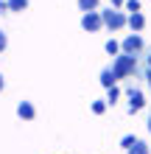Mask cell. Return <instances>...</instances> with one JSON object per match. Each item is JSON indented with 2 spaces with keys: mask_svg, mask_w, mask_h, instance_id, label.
Returning a JSON list of instances; mask_svg holds the SVG:
<instances>
[{
  "mask_svg": "<svg viewBox=\"0 0 151 154\" xmlns=\"http://www.w3.org/2000/svg\"><path fill=\"white\" fill-rule=\"evenodd\" d=\"M101 17H104V25L109 31H120L123 25H129V17L123 14V11H118V8H109V11H101Z\"/></svg>",
  "mask_w": 151,
  "mask_h": 154,
  "instance_id": "7a4b0ae2",
  "label": "cell"
},
{
  "mask_svg": "<svg viewBox=\"0 0 151 154\" xmlns=\"http://www.w3.org/2000/svg\"><path fill=\"white\" fill-rule=\"evenodd\" d=\"M134 143H137V137H134V134H126V137H123V140H120V146H123V149H126V151H129L131 146H134Z\"/></svg>",
  "mask_w": 151,
  "mask_h": 154,
  "instance_id": "5bb4252c",
  "label": "cell"
},
{
  "mask_svg": "<svg viewBox=\"0 0 151 154\" xmlns=\"http://www.w3.org/2000/svg\"><path fill=\"white\" fill-rule=\"evenodd\" d=\"M126 8L129 11H140V0H126Z\"/></svg>",
  "mask_w": 151,
  "mask_h": 154,
  "instance_id": "2e32d148",
  "label": "cell"
},
{
  "mask_svg": "<svg viewBox=\"0 0 151 154\" xmlns=\"http://www.w3.org/2000/svg\"><path fill=\"white\" fill-rule=\"evenodd\" d=\"M148 132H151V118H148Z\"/></svg>",
  "mask_w": 151,
  "mask_h": 154,
  "instance_id": "44dd1931",
  "label": "cell"
},
{
  "mask_svg": "<svg viewBox=\"0 0 151 154\" xmlns=\"http://www.w3.org/2000/svg\"><path fill=\"white\" fill-rule=\"evenodd\" d=\"M81 28L84 31H98V28H104V17H101V11H84V17H81Z\"/></svg>",
  "mask_w": 151,
  "mask_h": 154,
  "instance_id": "3957f363",
  "label": "cell"
},
{
  "mask_svg": "<svg viewBox=\"0 0 151 154\" xmlns=\"http://www.w3.org/2000/svg\"><path fill=\"white\" fill-rule=\"evenodd\" d=\"M28 0H8V11H25Z\"/></svg>",
  "mask_w": 151,
  "mask_h": 154,
  "instance_id": "9c48e42d",
  "label": "cell"
},
{
  "mask_svg": "<svg viewBox=\"0 0 151 154\" xmlns=\"http://www.w3.org/2000/svg\"><path fill=\"white\" fill-rule=\"evenodd\" d=\"M129 28L134 31V34L143 31V28H146V17L140 14V11H131V14H129Z\"/></svg>",
  "mask_w": 151,
  "mask_h": 154,
  "instance_id": "52a82bcc",
  "label": "cell"
},
{
  "mask_svg": "<svg viewBox=\"0 0 151 154\" xmlns=\"http://www.w3.org/2000/svg\"><path fill=\"white\" fill-rule=\"evenodd\" d=\"M148 67H151V53H148Z\"/></svg>",
  "mask_w": 151,
  "mask_h": 154,
  "instance_id": "7402d4cb",
  "label": "cell"
},
{
  "mask_svg": "<svg viewBox=\"0 0 151 154\" xmlns=\"http://www.w3.org/2000/svg\"><path fill=\"white\" fill-rule=\"evenodd\" d=\"M120 51L129 53V56H137V53L143 51V39H140V34H129V37L120 42Z\"/></svg>",
  "mask_w": 151,
  "mask_h": 154,
  "instance_id": "277c9868",
  "label": "cell"
},
{
  "mask_svg": "<svg viewBox=\"0 0 151 154\" xmlns=\"http://www.w3.org/2000/svg\"><path fill=\"white\" fill-rule=\"evenodd\" d=\"M112 70H115V76H118V79H129V76H134V70H137V56H129V53H120V56H115Z\"/></svg>",
  "mask_w": 151,
  "mask_h": 154,
  "instance_id": "6da1fadb",
  "label": "cell"
},
{
  "mask_svg": "<svg viewBox=\"0 0 151 154\" xmlns=\"http://www.w3.org/2000/svg\"><path fill=\"white\" fill-rule=\"evenodd\" d=\"M118 98H120V90L118 87H109V90H106V104H115Z\"/></svg>",
  "mask_w": 151,
  "mask_h": 154,
  "instance_id": "7c38bea8",
  "label": "cell"
},
{
  "mask_svg": "<svg viewBox=\"0 0 151 154\" xmlns=\"http://www.w3.org/2000/svg\"><path fill=\"white\" fill-rule=\"evenodd\" d=\"M0 90H3V76H0Z\"/></svg>",
  "mask_w": 151,
  "mask_h": 154,
  "instance_id": "ffe728a7",
  "label": "cell"
},
{
  "mask_svg": "<svg viewBox=\"0 0 151 154\" xmlns=\"http://www.w3.org/2000/svg\"><path fill=\"white\" fill-rule=\"evenodd\" d=\"M126 154H148V146H146L143 140H137V143H134V146H131Z\"/></svg>",
  "mask_w": 151,
  "mask_h": 154,
  "instance_id": "8fae6325",
  "label": "cell"
},
{
  "mask_svg": "<svg viewBox=\"0 0 151 154\" xmlns=\"http://www.w3.org/2000/svg\"><path fill=\"white\" fill-rule=\"evenodd\" d=\"M112 3V8H120V6H126V0H109Z\"/></svg>",
  "mask_w": 151,
  "mask_h": 154,
  "instance_id": "ac0fdd59",
  "label": "cell"
},
{
  "mask_svg": "<svg viewBox=\"0 0 151 154\" xmlns=\"http://www.w3.org/2000/svg\"><path fill=\"white\" fill-rule=\"evenodd\" d=\"M115 81H118V76H115V70L112 67H104L101 70V84L109 90V87H115Z\"/></svg>",
  "mask_w": 151,
  "mask_h": 154,
  "instance_id": "ba28073f",
  "label": "cell"
},
{
  "mask_svg": "<svg viewBox=\"0 0 151 154\" xmlns=\"http://www.w3.org/2000/svg\"><path fill=\"white\" fill-rule=\"evenodd\" d=\"M92 112H95V115H104V112H106V101H95V104H92Z\"/></svg>",
  "mask_w": 151,
  "mask_h": 154,
  "instance_id": "9a60e30c",
  "label": "cell"
},
{
  "mask_svg": "<svg viewBox=\"0 0 151 154\" xmlns=\"http://www.w3.org/2000/svg\"><path fill=\"white\" fill-rule=\"evenodd\" d=\"M81 11H98V0H78Z\"/></svg>",
  "mask_w": 151,
  "mask_h": 154,
  "instance_id": "30bf717a",
  "label": "cell"
},
{
  "mask_svg": "<svg viewBox=\"0 0 151 154\" xmlns=\"http://www.w3.org/2000/svg\"><path fill=\"white\" fill-rule=\"evenodd\" d=\"M126 93H129V112H131V115H134V112H140V109L146 106L143 93H140V90H134V87H129Z\"/></svg>",
  "mask_w": 151,
  "mask_h": 154,
  "instance_id": "5b68a950",
  "label": "cell"
},
{
  "mask_svg": "<svg viewBox=\"0 0 151 154\" xmlns=\"http://www.w3.org/2000/svg\"><path fill=\"white\" fill-rule=\"evenodd\" d=\"M8 11V0H0V14H6Z\"/></svg>",
  "mask_w": 151,
  "mask_h": 154,
  "instance_id": "e0dca14e",
  "label": "cell"
},
{
  "mask_svg": "<svg viewBox=\"0 0 151 154\" xmlns=\"http://www.w3.org/2000/svg\"><path fill=\"white\" fill-rule=\"evenodd\" d=\"M106 53H109V56H115V53H120V42L109 39V42H106Z\"/></svg>",
  "mask_w": 151,
  "mask_h": 154,
  "instance_id": "4fadbf2b",
  "label": "cell"
},
{
  "mask_svg": "<svg viewBox=\"0 0 151 154\" xmlns=\"http://www.w3.org/2000/svg\"><path fill=\"white\" fill-rule=\"evenodd\" d=\"M17 115H20L23 121H34L37 109H34V104H31V101H20V104H17Z\"/></svg>",
  "mask_w": 151,
  "mask_h": 154,
  "instance_id": "8992f818",
  "label": "cell"
},
{
  "mask_svg": "<svg viewBox=\"0 0 151 154\" xmlns=\"http://www.w3.org/2000/svg\"><path fill=\"white\" fill-rule=\"evenodd\" d=\"M6 42H8V39H6V34L0 31V51H6Z\"/></svg>",
  "mask_w": 151,
  "mask_h": 154,
  "instance_id": "d6986e66",
  "label": "cell"
}]
</instances>
